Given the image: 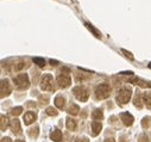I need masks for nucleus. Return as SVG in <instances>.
Here are the masks:
<instances>
[{
	"mask_svg": "<svg viewBox=\"0 0 151 142\" xmlns=\"http://www.w3.org/2000/svg\"><path fill=\"white\" fill-rule=\"evenodd\" d=\"M131 96H132V90H131V87H129V86L123 87V88L119 91L118 96H117V101H118V104H120V105L127 104V103L130 101V99H131Z\"/></svg>",
	"mask_w": 151,
	"mask_h": 142,
	"instance_id": "1",
	"label": "nucleus"
},
{
	"mask_svg": "<svg viewBox=\"0 0 151 142\" xmlns=\"http://www.w3.org/2000/svg\"><path fill=\"white\" fill-rule=\"evenodd\" d=\"M13 83L16 84V86L19 90H26L30 86V81H29V77L26 73H20L17 77H13Z\"/></svg>",
	"mask_w": 151,
	"mask_h": 142,
	"instance_id": "2",
	"label": "nucleus"
},
{
	"mask_svg": "<svg viewBox=\"0 0 151 142\" xmlns=\"http://www.w3.org/2000/svg\"><path fill=\"white\" fill-rule=\"evenodd\" d=\"M111 93V87L107 84H100L95 88V98L96 99H106L109 97Z\"/></svg>",
	"mask_w": 151,
	"mask_h": 142,
	"instance_id": "3",
	"label": "nucleus"
},
{
	"mask_svg": "<svg viewBox=\"0 0 151 142\" xmlns=\"http://www.w3.org/2000/svg\"><path fill=\"white\" fill-rule=\"evenodd\" d=\"M73 92H74V96L76 97V99L80 101H87L89 98V92L83 86H75L73 88Z\"/></svg>",
	"mask_w": 151,
	"mask_h": 142,
	"instance_id": "4",
	"label": "nucleus"
},
{
	"mask_svg": "<svg viewBox=\"0 0 151 142\" xmlns=\"http://www.w3.org/2000/svg\"><path fill=\"white\" fill-rule=\"evenodd\" d=\"M41 88L43 91H55L54 81H52V75L50 74H44L41 80Z\"/></svg>",
	"mask_w": 151,
	"mask_h": 142,
	"instance_id": "5",
	"label": "nucleus"
},
{
	"mask_svg": "<svg viewBox=\"0 0 151 142\" xmlns=\"http://www.w3.org/2000/svg\"><path fill=\"white\" fill-rule=\"evenodd\" d=\"M0 92H1V93H0V97H1V98H5V97L11 94L12 87H11L9 80H6V79L1 80V84H0Z\"/></svg>",
	"mask_w": 151,
	"mask_h": 142,
	"instance_id": "6",
	"label": "nucleus"
},
{
	"mask_svg": "<svg viewBox=\"0 0 151 142\" xmlns=\"http://www.w3.org/2000/svg\"><path fill=\"white\" fill-rule=\"evenodd\" d=\"M57 84L60 87L62 88H65L68 87L70 84H71V79H70V75L67 74V73H62L57 77Z\"/></svg>",
	"mask_w": 151,
	"mask_h": 142,
	"instance_id": "7",
	"label": "nucleus"
},
{
	"mask_svg": "<svg viewBox=\"0 0 151 142\" xmlns=\"http://www.w3.org/2000/svg\"><path fill=\"white\" fill-rule=\"evenodd\" d=\"M120 118H122L123 123H124L126 127H131V125L133 124V121H134L133 116H132L131 114H129V112H124V114H122V115H120Z\"/></svg>",
	"mask_w": 151,
	"mask_h": 142,
	"instance_id": "8",
	"label": "nucleus"
},
{
	"mask_svg": "<svg viewBox=\"0 0 151 142\" xmlns=\"http://www.w3.org/2000/svg\"><path fill=\"white\" fill-rule=\"evenodd\" d=\"M10 127H11V130H12V133H13V134H16V135H20V134H22L20 122H19L17 118H14V120H12V121H11Z\"/></svg>",
	"mask_w": 151,
	"mask_h": 142,
	"instance_id": "9",
	"label": "nucleus"
},
{
	"mask_svg": "<svg viewBox=\"0 0 151 142\" xmlns=\"http://www.w3.org/2000/svg\"><path fill=\"white\" fill-rule=\"evenodd\" d=\"M37 118V115L32 111H27L26 114H24V124L26 125H30L31 123H33Z\"/></svg>",
	"mask_w": 151,
	"mask_h": 142,
	"instance_id": "10",
	"label": "nucleus"
},
{
	"mask_svg": "<svg viewBox=\"0 0 151 142\" xmlns=\"http://www.w3.org/2000/svg\"><path fill=\"white\" fill-rule=\"evenodd\" d=\"M142 98H143V96H142L140 91H137L136 92V96L133 98V104H134L136 108H138V109H142L143 108V99Z\"/></svg>",
	"mask_w": 151,
	"mask_h": 142,
	"instance_id": "11",
	"label": "nucleus"
},
{
	"mask_svg": "<svg viewBox=\"0 0 151 142\" xmlns=\"http://www.w3.org/2000/svg\"><path fill=\"white\" fill-rule=\"evenodd\" d=\"M54 103H55V106L57 109H60V110H62L63 108H64V105H65V98L63 97V96H57L56 98H55V100H54Z\"/></svg>",
	"mask_w": 151,
	"mask_h": 142,
	"instance_id": "12",
	"label": "nucleus"
},
{
	"mask_svg": "<svg viewBox=\"0 0 151 142\" xmlns=\"http://www.w3.org/2000/svg\"><path fill=\"white\" fill-rule=\"evenodd\" d=\"M101 129H102L101 122H99V121H93L92 122V133H93L94 136H96L98 134H100Z\"/></svg>",
	"mask_w": 151,
	"mask_h": 142,
	"instance_id": "13",
	"label": "nucleus"
},
{
	"mask_svg": "<svg viewBox=\"0 0 151 142\" xmlns=\"http://www.w3.org/2000/svg\"><path fill=\"white\" fill-rule=\"evenodd\" d=\"M62 137H63V135H62V131L60 129H54L50 134V138L55 142H60L62 140Z\"/></svg>",
	"mask_w": 151,
	"mask_h": 142,
	"instance_id": "14",
	"label": "nucleus"
},
{
	"mask_svg": "<svg viewBox=\"0 0 151 142\" xmlns=\"http://www.w3.org/2000/svg\"><path fill=\"white\" fill-rule=\"evenodd\" d=\"M65 121H67V122H65V125H67L68 130H70V131H75V130H76V128H78L76 121H74V120H71L70 117H68V118H67Z\"/></svg>",
	"mask_w": 151,
	"mask_h": 142,
	"instance_id": "15",
	"label": "nucleus"
},
{
	"mask_svg": "<svg viewBox=\"0 0 151 142\" xmlns=\"http://www.w3.org/2000/svg\"><path fill=\"white\" fill-rule=\"evenodd\" d=\"M10 124H11V123H10L9 117H7V116L1 115V121H0V129H1V131H5Z\"/></svg>",
	"mask_w": 151,
	"mask_h": 142,
	"instance_id": "16",
	"label": "nucleus"
},
{
	"mask_svg": "<svg viewBox=\"0 0 151 142\" xmlns=\"http://www.w3.org/2000/svg\"><path fill=\"white\" fill-rule=\"evenodd\" d=\"M85 25H86V28L94 35L96 38H101V33H100V31H99L98 29H95V28H94L92 24H89V23H85Z\"/></svg>",
	"mask_w": 151,
	"mask_h": 142,
	"instance_id": "17",
	"label": "nucleus"
},
{
	"mask_svg": "<svg viewBox=\"0 0 151 142\" xmlns=\"http://www.w3.org/2000/svg\"><path fill=\"white\" fill-rule=\"evenodd\" d=\"M68 114L69 115H73V116H75V115H78L79 114V111H80V108L76 105V104H71L69 108H68Z\"/></svg>",
	"mask_w": 151,
	"mask_h": 142,
	"instance_id": "18",
	"label": "nucleus"
},
{
	"mask_svg": "<svg viewBox=\"0 0 151 142\" xmlns=\"http://www.w3.org/2000/svg\"><path fill=\"white\" fill-rule=\"evenodd\" d=\"M131 83H132V84H136V85H139V86H142V87H151V84H149V83H146V81H144V80H142V79H138V78L132 79Z\"/></svg>",
	"mask_w": 151,
	"mask_h": 142,
	"instance_id": "19",
	"label": "nucleus"
},
{
	"mask_svg": "<svg viewBox=\"0 0 151 142\" xmlns=\"http://www.w3.org/2000/svg\"><path fill=\"white\" fill-rule=\"evenodd\" d=\"M27 134H29V136H30V137L36 138L37 136H38V134H40V128H38V127L30 128V129H29V131H27Z\"/></svg>",
	"mask_w": 151,
	"mask_h": 142,
	"instance_id": "20",
	"label": "nucleus"
},
{
	"mask_svg": "<svg viewBox=\"0 0 151 142\" xmlns=\"http://www.w3.org/2000/svg\"><path fill=\"white\" fill-rule=\"evenodd\" d=\"M143 101L147 108H151V92H146L143 94Z\"/></svg>",
	"mask_w": 151,
	"mask_h": 142,
	"instance_id": "21",
	"label": "nucleus"
},
{
	"mask_svg": "<svg viewBox=\"0 0 151 142\" xmlns=\"http://www.w3.org/2000/svg\"><path fill=\"white\" fill-rule=\"evenodd\" d=\"M92 118L94 121H98V120H101L102 118V110L101 109H96L92 112Z\"/></svg>",
	"mask_w": 151,
	"mask_h": 142,
	"instance_id": "22",
	"label": "nucleus"
},
{
	"mask_svg": "<svg viewBox=\"0 0 151 142\" xmlns=\"http://www.w3.org/2000/svg\"><path fill=\"white\" fill-rule=\"evenodd\" d=\"M142 127H143L144 129H149V128H151V117H149V116L144 117L143 121H142Z\"/></svg>",
	"mask_w": 151,
	"mask_h": 142,
	"instance_id": "23",
	"label": "nucleus"
},
{
	"mask_svg": "<svg viewBox=\"0 0 151 142\" xmlns=\"http://www.w3.org/2000/svg\"><path fill=\"white\" fill-rule=\"evenodd\" d=\"M32 61H33V63H36L37 66H40V67H44L45 66V60L42 59V57H33Z\"/></svg>",
	"mask_w": 151,
	"mask_h": 142,
	"instance_id": "24",
	"label": "nucleus"
},
{
	"mask_svg": "<svg viewBox=\"0 0 151 142\" xmlns=\"http://www.w3.org/2000/svg\"><path fill=\"white\" fill-rule=\"evenodd\" d=\"M57 114H58V111L55 108H52V106H49L47 109V115H49V116H57Z\"/></svg>",
	"mask_w": 151,
	"mask_h": 142,
	"instance_id": "25",
	"label": "nucleus"
},
{
	"mask_svg": "<svg viewBox=\"0 0 151 142\" xmlns=\"http://www.w3.org/2000/svg\"><path fill=\"white\" fill-rule=\"evenodd\" d=\"M22 111H23V108H22V106H17V108H13V109H12L11 114H12L13 116H19V115L22 114Z\"/></svg>",
	"mask_w": 151,
	"mask_h": 142,
	"instance_id": "26",
	"label": "nucleus"
},
{
	"mask_svg": "<svg viewBox=\"0 0 151 142\" xmlns=\"http://www.w3.org/2000/svg\"><path fill=\"white\" fill-rule=\"evenodd\" d=\"M24 67H25V62H23V61H20V62H18V63H14V64H13V69H14V70H22Z\"/></svg>",
	"mask_w": 151,
	"mask_h": 142,
	"instance_id": "27",
	"label": "nucleus"
},
{
	"mask_svg": "<svg viewBox=\"0 0 151 142\" xmlns=\"http://www.w3.org/2000/svg\"><path fill=\"white\" fill-rule=\"evenodd\" d=\"M40 101H41V104H48L49 103V97L48 96H40Z\"/></svg>",
	"mask_w": 151,
	"mask_h": 142,
	"instance_id": "28",
	"label": "nucleus"
},
{
	"mask_svg": "<svg viewBox=\"0 0 151 142\" xmlns=\"http://www.w3.org/2000/svg\"><path fill=\"white\" fill-rule=\"evenodd\" d=\"M138 142H149V137H147V135H145V134L140 135L139 138H138Z\"/></svg>",
	"mask_w": 151,
	"mask_h": 142,
	"instance_id": "29",
	"label": "nucleus"
},
{
	"mask_svg": "<svg viewBox=\"0 0 151 142\" xmlns=\"http://www.w3.org/2000/svg\"><path fill=\"white\" fill-rule=\"evenodd\" d=\"M122 51H123V53L125 54V56H126V57H129L130 60H133V59H134V57H133V55H132L130 51H127V50H125V49H123Z\"/></svg>",
	"mask_w": 151,
	"mask_h": 142,
	"instance_id": "30",
	"label": "nucleus"
},
{
	"mask_svg": "<svg viewBox=\"0 0 151 142\" xmlns=\"http://www.w3.org/2000/svg\"><path fill=\"white\" fill-rule=\"evenodd\" d=\"M119 142H129V137L126 135H123V136H120Z\"/></svg>",
	"mask_w": 151,
	"mask_h": 142,
	"instance_id": "31",
	"label": "nucleus"
},
{
	"mask_svg": "<svg viewBox=\"0 0 151 142\" xmlns=\"http://www.w3.org/2000/svg\"><path fill=\"white\" fill-rule=\"evenodd\" d=\"M1 142H12V140L10 137H3L1 138Z\"/></svg>",
	"mask_w": 151,
	"mask_h": 142,
	"instance_id": "32",
	"label": "nucleus"
},
{
	"mask_svg": "<svg viewBox=\"0 0 151 142\" xmlns=\"http://www.w3.org/2000/svg\"><path fill=\"white\" fill-rule=\"evenodd\" d=\"M50 63H51V66H57V64H58V61H56V60H50Z\"/></svg>",
	"mask_w": 151,
	"mask_h": 142,
	"instance_id": "33",
	"label": "nucleus"
},
{
	"mask_svg": "<svg viewBox=\"0 0 151 142\" xmlns=\"http://www.w3.org/2000/svg\"><path fill=\"white\" fill-rule=\"evenodd\" d=\"M79 142H89V140L87 137H82V138H79Z\"/></svg>",
	"mask_w": 151,
	"mask_h": 142,
	"instance_id": "34",
	"label": "nucleus"
},
{
	"mask_svg": "<svg viewBox=\"0 0 151 142\" xmlns=\"http://www.w3.org/2000/svg\"><path fill=\"white\" fill-rule=\"evenodd\" d=\"M104 142H116V141H114V138H106Z\"/></svg>",
	"mask_w": 151,
	"mask_h": 142,
	"instance_id": "35",
	"label": "nucleus"
},
{
	"mask_svg": "<svg viewBox=\"0 0 151 142\" xmlns=\"http://www.w3.org/2000/svg\"><path fill=\"white\" fill-rule=\"evenodd\" d=\"M14 142H24L23 140H17V141H14Z\"/></svg>",
	"mask_w": 151,
	"mask_h": 142,
	"instance_id": "36",
	"label": "nucleus"
},
{
	"mask_svg": "<svg viewBox=\"0 0 151 142\" xmlns=\"http://www.w3.org/2000/svg\"><path fill=\"white\" fill-rule=\"evenodd\" d=\"M149 68H151V62H150V63H149Z\"/></svg>",
	"mask_w": 151,
	"mask_h": 142,
	"instance_id": "37",
	"label": "nucleus"
}]
</instances>
